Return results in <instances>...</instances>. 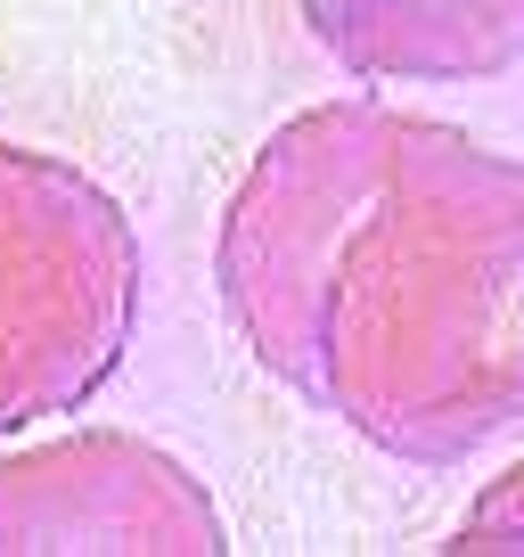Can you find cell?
<instances>
[{
	"label": "cell",
	"instance_id": "7a4b0ae2",
	"mask_svg": "<svg viewBox=\"0 0 524 557\" xmlns=\"http://www.w3.org/2000/svg\"><path fill=\"white\" fill-rule=\"evenodd\" d=\"M148 255L115 189L0 132V435L83 410L140 336Z\"/></svg>",
	"mask_w": 524,
	"mask_h": 557
},
{
	"label": "cell",
	"instance_id": "3957f363",
	"mask_svg": "<svg viewBox=\"0 0 524 557\" xmlns=\"http://www.w3.org/2000/svg\"><path fill=\"white\" fill-rule=\"evenodd\" d=\"M213 492L164 443L123 426L25 443L0 459V557H222Z\"/></svg>",
	"mask_w": 524,
	"mask_h": 557
},
{
	"label": "cell",
	"instance_id": "5b68a950",
	"mask_svg": "<svg viewBox=\"0 0 524 557\" xmlns=\"http://www.w3.org/2000/svg\"><path fill=\"white\" fill-rule=\"evenodd\" d=\"M516 500H524V468H500V475H491V492H484V508L459 524L451 549H524V517H516Z\"/></svg>",
	"mask_w": 524,
	"mask_h": 557
},
{
	"label": "cell",
	"instance_id": "6da1fadb",
	"mask_svg": "<svg viewBox=\"0 0 524 557\" xmlns=\"http://www.w3.org/2000/svg\"><path fill=\"white\" fill-rule=\"evenodd\" d=\"M213 287L287 394L402 468H467L524 426V164L442 115H287L222 206Z\"/></svg>",
	"mask_w": 524,
	"mask_h": 557
},
{
	"label": "cell",
	"instance_id": "277c9868",
	"mask_svg": "<svg viewBox=\"0 0 524 557\" xmlns=\"http://www.w3.org/2000/svg\"><path fill=\"white\" fill-rule=\"evenodd\" d=\"M352 83H500L524 58V0H296Z\"/></svg>",
	"mask_w": 524,
	"mask_h": 557
}]
</instances>
